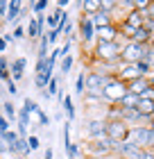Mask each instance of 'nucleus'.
Segmentation results:
<instances>
[{
  "label": "nucleus",
  "instance_id": "nucleus-1",
  "mask_svg": "<svg viewBox=\"0 0 154 159\" xmlns=\"http://www.w3.org/2000/svg\"><path fill=\"white\" fill-rule=\"evenodd\" d=\"M120 50H122V41H113V43L95 41L91 52H93V59H98L100 64H116L120 61Z\"/></svg>",
  "mask_w": 154,
  "mask_h": 159
},
{
  "label": "nucleus",
  "instance_id": "nucleus-21",
  "mask_svg": "<svg viewBox=\"0 0 154 159\" xmlns=\"http://www.w3.org/2000/svg\"><path fill=\"white\" fill-rule=\"evenodd\" d=\"M9 66H11V61L7 59L5 55H0V80H2V82H9V80H11V70H9Z\"/></svg>",
  "mask_w": 154,
  "mask_h": 159
},
{
  "label": "nucleus",
  "instance_id": "nucleus-4",
  "mask_svg": "<svg viewBox=\"0 0 154 159\" xmlns=\"http://www.w3.org/2000/svg\"><path fill=\"white\" fill-rule=\"evenodd\" d=\"M86 139H89V143L107 141V120H104V116L91 118L86 123Z\"/></svg>",
  "mask_w": 154,
  "mask_h": 159
},
{
  "label": "nucleus",
  "instance_id": "nucleus-42",
  "mask_svg": "<svg viewBox=\"0 0 154 159\" xmlns=\"http://www.w3.org/2000/svg\"><path fill=\"white\" fill-rule=\"evenodd\" d=\"M7 9H9V2H7V0H0V18H2V20L7 16Z\"/></svg>",
  "mask_w": 154,
  "mask_h": 159
},
{
  "label": "nucleus",
  "instance_id": "nucleus-13",
  "mask_svg": "<svg viewBox=\"0 0 154 159\" xmlns=\"http://www.w3.org/2000/svg\"><path fill=\"white\" fill-rule=\"evenodd\" d=\"M122 23H127V25H131V27H143L145 25V14H141L138 9H134V11H127L125 14V20Z\"/></svg>",
  "mask_w": 154,
  "mask_h": 159
},
{
  "label": "nucleus",
  "instance_id": "nucleus-56",
  "mask_svg": "<svg viewBox=\"0 0 154 159\" xmlns=\"http://www.w3.org/2000/svg\"><path fill=\"white\" fill-rule=\"evenodd\" d=\"M152 116H154V114H152Z\"/></svg>",
  "mask_w": 154,
  "mask_h": 159
},
{
  "label": "nucleus",
  "instance_id": "nucleus-51",
  "mask_svg": "<svg viewBox=\"0 0 154 159\" xmlns=\"http://www.w3.org/2000/svg\"><path fill=\"white\" fill-rule=\"evenodd\" d=\"M52 120H64V114H61V111H57L55 116H52Z\"/></svg>",
  "mask_w": 154,
  "mask_h": 159
},
{
  "label": "nucleus",
  "instance_id": "nucleus-44",
  "mask_svg": "<svg viewBox=\"0 0 154 159\" xmlns=\"http://www.w3.org/2000/svg\"><path fill=\"white\" fill-rule=\"evenodd\" d=\"M70 46H73V43H70L68 39H66V41L61 43V46H59V48H61V55H64V57H66V55H70Z\"/></svg>",
  "mask_w": 154,
  "mask_h": 159
},
{
  "label": "nucleus",
  "instance_id": "nucleus-53",
  "mask_svg": "<svg viewBox=\"0 0 154 159\" xmlns=\"http://www.w3.org/2000/svg\"><path fill=\"white\" fill-rule=\"evenodd\" d=\"M16 159H25V157H16Z\"/></svg>",
  "mask_w": 154,
  "mask_h": 159
},
{
  "label": "nucleus",
  "instance_id": "nucleus-14",
  "mask_svg": "<svg viewBox=\"0 0 154 159\" xmlns=\"http://www.w3.org/2000/svg\"><path fill=\"white\" fill-rule=\"evenodd\" d=\"M64 16H66V11L57 9V7H55L50 14H46V25H48V30H57V27H59V23L64 20Z\"/></svg>",
  "mask_w": 154,
  "mask_h": 159
},
{
  "label": "nucleus",
  "instance_id": "nucleus-46",
  "mask_svg": "<svg viewBox=\"0 0 154 159\" xmlns=\"http://www.w3.org/2000/svg\"><path fill=\"white\" fill-rule=\"evenodd\" d=\"M145 150H154V129H150V139H147V148Z\"/></svg>",
  "mask_w": 154,
  "mask_h": 159
},
{
  "label": "nucleus",
  "instance_id": "nucleus-54",
  "mask_svg": "<svg viewBox=\"0 0 154 159\" xmlns=\"http://www.w3.org/2000/svg\"><path fill=\"white\" fill-rule=\"evenodd\" d=\"M152 48H154V41H152Z\"/></svg>",
  "mask_w": 154,
  "mask_h": 159
},
{
  "label": "nucleus",
  "instance_id": "nucleus-36",
  "mask_svg": "<svg viewBox=\"0 0 154 159\" xmlns=\"http://www.w3.org/2000/svg\"><path fill=\"white\" fill-rule=\"evenodd\" d=\"M5 91H7V93H9V96L14 98V96L18 93V84L14 82V80H9V82H5Z\"/></svg>",
  "mask_w": 154,
  "mask_h": 159
},
{
  "label": "nucleus",
  "instance_id": "nucleus-5",
  "mask_svg": "<svg viewBox=\"0 0 154 159\" xmlns=\"http://www.w3.org/2000/svg\"><path fill=\"white\" fill-rule=\"evenodd\" d=\"M84 155L91 157V159H111L113 155V148H111V141H95V143H86L84 148Z\"/></svg>",
  "mask_w": 154,
  "mask_h": 159
},
{
  "label": "nucleus",
  "instance_id": "nucleus-25",
  "mask_svg": "<svg viewBox=\"0 0 154 159\" xmlns=\"http://www.w3.org/2000/svg\"><path fill=\"white\" fill-rule=\"evenodd\" d=\"M52 77H55V75H48V73H43V75H34V86H36L39 91H46Z\"/></svg>",
  "mask_w": 154,
  "mask_h": 159
},
{
  "label": "nucleus",
  "instance_id": "nucleus-22",
  "mask_svg": "<svg viewBox=\"0 0 154 159\" xmlns=\"http://www.w3.org/2000/svg\"><path fill=\"white\" fill-rule=\"evenodd\" d=\"M61 107H64V111H66V120H70L73 123V118H75V102H73V98L66 93V98L61 100Z\"/></svg>",
  "mask_w": 154,
  "mask_h": 159
},
{
  "label": "nucleus",
  "instance_id": "nucleus-39",
  "mask_svg": "<svg viewBox=\"0 0 154 159\" xmlns=\"http://www.w3.org/2000/svg\"><path fill=\"white\" fill-rule=\"evenodd\" d=\"M59 37H61V32H59V30H48V41H50V46L59 41Z\"/></svg>",
  "mask_w": 154,
  "mask_h": 159
},
{
  "label": "nucleus",
  "instance_id": "nucleus-3",
  "mask_svg": "<svg viewBox=\"0 0 154 159\" xmlns=\"http://www.w3.org/2000/svg\"><path fill=\"white\" fill-rule=\"evenodd\" d=\"M79 41H82V48H91V43L98 41V32H95V25H93V20L91 16H86V14H79Z\"/></svg>",
  "mask_w": 154,
  "mask_h": 159
},
{
  "label": "nucleus",
  "instance_id": "nucleus-18",
  "mask_svg": "<svg viewBox=\"0 0 154 159\" xmlns=\"http://www.w3.org/2000/svg\"><path fill=\"white\" fill-rule=\"evenodd\" d=\"M2 116H5L7 120H9L11 125H16V123H18V109L14 107V102H11V100L2 102Z\"/></svg>",
  "mask_w": 154,
  "mask_h": 159
},
{
  "label": "nucleus",
  "instance_id": "nucleus-27",
  "mask_svg": "<svg viewBox=\"0 0 154 159\" xmlns=\"http://www.w3.org/2000/svg\"><path fill=\"white\" fill-rule=\"evenodd\" d=\"M66 150V157H68V159H79V155H82V146H79V143H75V141H73L70 143V146L68 148H64Z\"/></svg>",
  "mask_w": 154,
  "mask_h": 159
},
{
  "label": "nucleus",
  "instance_id": "nucleus-50",
  "mask_svg": "<svg viewBox=\"0 0 154 159\" xmlns=\"http://www.w3.org/2000/svg\"><path fill=\"white\" fill-rule=\"evenodd\" d=\"M55 152H52V148H46V152H43V159H52Z\"/></svg>",
  "mask_w": 154,
  "mask_h": 159
},
{
  "label": "nucleus",
  "instance_id": "nucleus-17",
  "mask_svg": "<svg viewBox=\"0 0 154 159\" xmlns=\"http://www.w3.org/2000/svg\"><path fill=\"white\" fill-rule=\"evenodd\" d=\"M138 102H141V96H136V93H129V91H127V93L120 98L118 107H120V109H136Z\"/></svg>",
  "mask_w": 154,
  "mask_h": 159
},
{
  "label": "nucleus",
  "instance_id": "nucleus-16",
  "mask_svg": "<svg viewBox=\"0 0 154 159\" xmlns=\"http://www.w3.org/2000/svg\"><path fill=\"white\" fill-rule=\"evenodd\" d=\"M147 86H150V80H147V77H136V80H131V82H127V91H129V93H136V96H141Z\"/></svg>",
  "mask_w": 154,
  "mask_h": 159
},
{
  "label": "nucleus",
  "instance_id": "nucleus-43",
  "mask_svg": "<svg viewBox=\"0 0 154 159\" xmlns=\"http://www.w3.org/2000/svg\"><path fill=\"white\" fill-rule=\"evenodd\" d=\"M55 7H57V9H61V11H66V9L70 7V0H57Z\"/></svg>",
  "mask_w": 154,
  "mask_h": 159
},
{
  "label": "nucleus",
  "instance_id": "nucleus-41",
  "mask_svg": "<svg viewBox=\"0 0 154 159\" xmlns=\"http://www.w3.org/2000/svg\"><path fill=\"white\" fill-rule=\"evenodd\" d=\"M143 27L150 32V37L154 39V20H152V18H145V25H143Z\"/></svg>",
  "mask_w": 154,
  "mask_h": 159
},
{
  "label": "nucleus",
  "instance_id": "nucleus-7",
  "mask_svg": "<svg viewBox=\"0 0 154 159\" xmlns=\"http://www.w3.org/2000/svg\"><path fill=\"white\" fill-rule=\"evenodd\" d=\"M147 139H150V127L147 125H136V127H129V134H127V143L131 146L145 150L147 148Z\"/></svg>",
  "mask_w": 154,
  "mask_h": 159
},
{
  "label": "nucleus",
  "instance_id": "nucleus-32",
  "mask_svg": "<svg viewBox=\"0 0 154 159\" xmlns=\"http://www.w3.org/2000/svg\"><path fill=\"white\" fill-rule=\"evenodd\" d=\"M11 34H14V39L16 41H25L27 39V32H25V25H16L11 30Z\"/></svg>",
  "mask_w": 154,
  "mask_h": 159
},
{
  "label": "nucleus",
  "instance_id": "nucleus-20",
  "mask_svg": "<svg viewBox=\"0 0 154 159\" xmlns=\"http://www.w3.org/2000/svg\"><path fill=\"white\" fill-rule=\"evenodd\" d=\"M48 50H50V41H48V34H43L39 39V48H36V59H48Z\"/></svg>",
  "mask_w": 154,
  "mask_h": 159
},
{
  "label": "nucleus",
  "instance_id": "nucleus-45",
  "mask_svg": "<svg viewBox=\"0 0 154 159\" xmlns=\"http://www.w3.org/2000/svg\"><path fill=\"white\" fill-rule=\"evenodd\" d=\"M2 39L7 41V46H14V43H16V39H14V34H11V32H5V34H2Z\"/></svg>",
  "mask_w": 154,
  "mask_h": 159
},
{
  "label": "nucleus",
  "instance_id": "nucleus-52",
  "mask_svg": "<svg viewBox=\"0 0 154 159\" xmlns=\"http://www.w3.org/2000/svg\"><path fill=\"white\" fill-rule=\"evenodd\" d=\"M111 159H122V157H111Z\"/></svg>",
  "mask_w": 154,
  "mask_h": 159
},
{
  "label": "nucleus",
  "instance_id": "nucleus-38",
  "mask_svg": "<svg viewBox=\"0 0 154 159\" xmlns=\"http://www.w3.org/2000/svg\"><path fill=\"white\" fill-rule=\"evenodd\" d=\"M141 100H150V102H154V86H147V89L141 93Z\"/></svg>",
  "mask_w": 154,
  "mask_h": 159
},
{
  "label": "nucleus",
  "instance_id": "nucleus-23",
  "mask_svg": "<svg viewBox=\"0 0 154 159\" xmlns=\"http://www.w3.org/2000/svg\"><path fill=\"white\" fill-rule=\"evenodd\" d=\"M73 64H75V57H73V55L61 57L59 64H57V66H59V73H61V75H68L70 70H73Z\"/></svg>",
  "mask_w": 154,
  "mask_h": 159
},
{
  "label": "nucleus",
  "instance_id": "nucleus-12",
  "mask_svg": "<svg viewBox=\"0 0 154 159\" xmlns=\"http://www.w3.org/2000/svg\"><path fill=\"white\" fill-rule=\"evenodd\" d=\"M25 32H27V39H30V41H39L43 34H46V32L39 27V23H36L34 16H30V20L25 23Z\"/></svg>",
  "mask_w": 154,
  "mask_h": 159
},
{
  "label": "nucleus",
  "instance_id": "nucleus-31",
  "mask_svg": "<svg viewBox=\"0 0 154 159\" xmlns=\"http://www.w3.org/2000/svg\"><path fill=\"white\" fill-rule=\"evenodd\" d=\"M23 107H25V109H27V111L32 114V116H34L36 111H41L39 102H36V100H32V98H25V100H23Z\"/></svg>",
  "mask_w": 154,
  "mask_h": 159
},
{
  "label": "nucleus",
  "instance_id": "nucleus-8",
  "mask_svg": "<svg viewBox=\"0 0 154 159\" xmlns=\"http://www.w3.org/2000/svg\"><path fill=\"white\" fill-rule=\"evenodd\" d=\"M127 134H129V125H125L122 120H107V139L109 141H127Z\"/></svg>",
  "mask_w": 154,
  "mask_h": 159
},
{
  "label": "nucleus",
  "instance_id": "nucleus-24",
  "mask_svg": "<svg viewBox=\"0 0 154 159\" xmlns=\"http://www.w3.org/2000/svg\"><path fill=\"white\" fill-rule=\"evenodd\" d=\"M136 111L141 114L143 118H152V114H154V102H150V100H141L136 107Z\"/></svg>",
  "mask_w": 154,
  "mask_h": 159
},
{
  "label": "nucleus",
  "instance_id": "nucleus-40",
  "mask_svg": "<svg viewBox=\"0 0 154 159\" xmlns=\"http://www.w3.org/2000/svg\"><path fill=\"white\" fill-rule=\"evenodd\" d=\"M2 155H11V150H9V143L0 136V157H2Z\"/></svg>",
  "mask_w": 154,
  "mask_h": 159
},
{
  "label": "nucleus",
  "instance_id": "nucleus-29",
  "mask_svg": "<svg viewBox=\"0 0 154 159\" xmlns=\"http://www.w3.org/2000/svg\"><path fill=\"white\" fill-rule=\"evenodd\" d=\"M30 9L34 11V16H39V14H46V9H48V0H36V2H30Z\"/></svg>",
  "mask_w": 154,
  "mask_h": 159
},
{
  "label": "nucleus",
  "instance_id": "nucleus-37",
  "mask_svg": "<svg viewBox=\"0 0 154 159\" xmlns=\"http://www.w3.org/2000/svg\"><path fill=\"white\" fill-rule=\"evenodd\" d=\"M9 129H11V123L7 120V118L2 116V114H0V136H2L5 132H9Z\"/></svg>",
  "mask_w": 154,
  "mask_h": 159
},
{
  "label": "nucleus",
  "instance_id": "nucleus-11",
  "mask_svg": "<svg viewBox=\"0 0 154 159\" xmlns=\"http://www.w3.org/2000/svg\"><path fill=\"white\" fill-rule=\"evenodd\" d=\"M25 68H27V59H25V57H16V59H11L9 70H11V80H14L16 84L20 82V80H23Z\"/></svg>",
  "mask_w": 154,
  "mask_h": 159
},
{
  "label": "nucleus",
  "instance_id": "nucleus-55",
  "mask_svg": "<svg viewBox=\"0 0 154 159\" xmlns=\"http://www.w3.org/2000/svg\"><path fill=\"white\" fill-rule=\"evenodd\" d=\"M0 159H2V157H0Z\"/></svg>",
  "mask_w": 154,
  "mask_h": 159
},
{
  "label": "nucleus",
  "instance_id": "nucleus-19",
  "mask_svg": "<svg viewBox=\"0 0 154 159\" xmlns=\"http://www.w3.org/2000/svg\"><path fill=\"white\" fill-rule=\"evenodd\" d=\"M79 9H82V14H86V16H93V14L100 11V0H84V2H75Z\"/></svg>",
  "mask_w": 154,
  "mask_h": 159
},
{
  "label": "nucleus",
  "instance_id": "nucleus-2",
  "mask_svg": "<svg viewBox=\"0 0 154 159\" xmlns=\"http://www.w3.org/2000/svg\"><path fill=\"white\" fill-rule=\"evenodd\" d=\"M152 46H141V43H134V41H127L122 43V50H120V64H138L143 59H147Z\"/></svg>",
  "mask_w": 154,
  "mask_h": 159
},
{
  "label": "nucleus",
  "instance_id": "nucleus-15",
  "mask_svg": "<svg viewBox=\"0 0 154 159\" xmlns=\"http://www.w3.org/2000/svg\"><path fill=\"white\" fill-rule=\"evenodd\" d=\"M91 20H93V25H95V32L100 30V27H107V25H111L113 23V16L111 14H107V11H98V14H93L91 16Z\"/></svg>",
  "mask_w": 154,
  "mask_h": 159
},
{
  "label": "nucleus",
  "instance_id": "nucleus-34",
  "mask_svg": "<svg viewBox=\"0 0 154 159\" xmlns=\"http://www.w3.org/2000/svg\"><path fill=\"white\" fill-rule=\"evenodd\" d=\"M2 139L9 143V146H14V143L18 141V132H16V129H9V132H5V134H2Z\"/></svg>",
  "mask_w": 154,
  "mask_h": 159
},
{
  "label": "nucleus",
  "instance_id": "nucleus-48",
  "mask_svg": "<svg viewBox=\"0 0 154 159\" xmlns=\"http://www.w3.org/2000/svg\"><path fill=\"white\" fill-rule=\"evenodd\" d=\"M7 48H9V46H7V41L2 39V34H0V55H2V52H7Z\"/></svg>",
  "mask_w": 154,
  "mask_h": 159
},
{
  "label": "nucleus",
  "instance_id": "nucleus-47",
  "mask_svg": "<svg viewBox=\"0 0 154 159\" xmlns=\"http://www.w3.org/2000/svg\"><path fill=\"white\" fill-rule=\"evenodd\" d=\"M145 18H152L154 20V0H150V9H147V14H145Z\"/></svg>",
  "mask_w": 154,
  "mask_h": 159
},
{
  "label": "nucleus",
  "instance_id": "nucleus-28",
  "mask_svg": "<svg viewBox=\"0 0 154 159\" xmlns=\"http://www.w3.org/2000/svg\"><path fill=\"white\" fill-rule=\"evenodd\" d=\"M30 120H32V114L25 109V107H18V123L16 125H25V127H30Z\"/></svg>",
  "mask_w": 154,
  "mask_h": 159
},
{
  "label": "nucleus",
  "instance_id": "nucleus-9",
  "mask_svg": "<svg viewBox=\"0 0 154 159\" xmlns=\"http://www.w3.org/2000/svg\"><path fill=\"white\" fill-rule=\"evenodd\" d=\"M23 9H25V5L20 2V0H11V2H9V9H7V16H5V23L16 27V25L20 23V18H23Z\"/></svg>",
  "mask_w": 154,
  "mask_h": 159
},
{
  "label": "nucleus",
  "instance_id": "nucleus-10",
  "mask_svg": "<svg viewBox=\"0 0 154 159\" xmlns=\"http://www.w3.org/2000/svg\"><path fill=\"white\" fill-rule=\"evenodd\" d=\"M98 41L102 43H113V41H120V30H118V23H111L107 27H100L98 30Z\"/></svg>",
  "mask_w": 154,
  "mask_h": 159
},
{
  "label": "nucleus",
  "instance_id": "nucleus-6",
  "mask_svg": "<svg viewBox=\"0 0 154 159\" xmlns=\"http://www.w3.org/2000/svg\"><path fill=\"white\" fill-rule=\"evenodd\" d=\"M102 93H104V100H107L109 105H118L120 98L127 93V84H125L122 80L116 77V80H111V82L104 86V91H102Z\"/></svg>",
  "mask_w": 154,
  "mask_h": 159
},
{
  "label": "nucleus",
  "instance_id": "nucleus-26",
  "mask_svg": "<svg viewBox=\"0 0 154 159\" xmlns=\"http://www.w3.org/2000/svg\"><path fill=\"white\" fill-rule=\"evenodd\" d=\"M75 93H77V96H82V98H84V93H86V73H84V70L75 80Z\"/></svg>",
  "mask_w": 154,
  "mask_h": 159
},
{
  "label": "nucleus",
  "instance_id": "nucleus-30",
  "mask_svg": "<svg viewBox=\"0 0 154 159\" xmlns=\"http://www.w3.org/2000/svg\"><path fill=\"white\" fill-rule=\"evenodd\" d=\"M34 118L39 120V125H41V127H48L50 123H52V116H48V114L43 111V109H41V111H36V114H34Z\"/></svg>",
  "mask_w": 154,
  "mask_h": 159
},
{
  "label": "nucleus",
  "instance_id": "nucleus-35",
  "mask_svg": "<svg viewBox=\"0 0 154 159\" xmlns=\"http://www.w3.org/2000/svg\"><path fill=\"white\" fill-rule=\"evenodd\" d=\"M27 146H30V152H32V150H39V148H41L39 136H36V134H30V136H27Z\"/></svg>",
  "mask_w": 154,
  "mask_h": 159
},
{
  "label": "nucleus",
  "instance_id": "nucleus-49",
  "mask_svg": "<svg viewBox=\"0 0 154 159\" xmlns=\"http://www.w3.org/2000/svg\"><path fill=\"white\" fill-rule=\"evenodd\" d=\"M141 159H154V150H143V157Z\"/></svg>",
  "mask_w": 154,
  "mask_h": 159
},
{
  "label": "nucleus",
  "instance_id": "nucleus-33",
  "mask_svg": "<svg viewBox=\"0 0 154 159\" xmlns=\"http://www.w3.org/2000/svg\"><path fill=\"white\" fill-rule=\"evenodd\" d=\"M48 96L50 98H52V96H57V93H59V77H52V80H50V84H48Z\"/></svg>",
  "mask_w": 154,
  "mask_h": 159
}]
</instances>
